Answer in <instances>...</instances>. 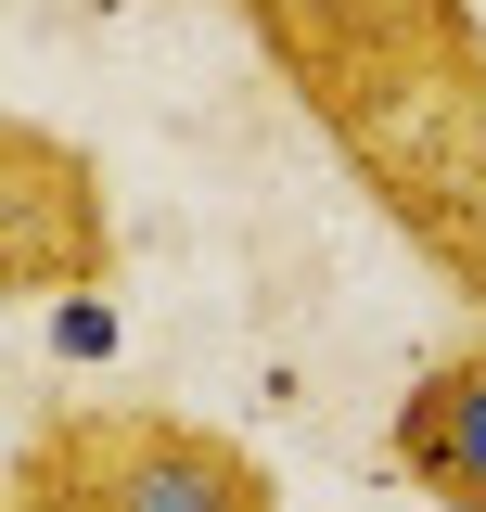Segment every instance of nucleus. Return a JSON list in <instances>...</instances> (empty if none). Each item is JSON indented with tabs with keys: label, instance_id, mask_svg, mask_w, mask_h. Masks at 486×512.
Instances as JSON below:
<instances>
[{
	"label": "nucleus",
	"instance_id": "1",
	"mask_svg": "<svg viewBox=\"0 0 486 512\" xmlns=\"http://www.w3.org/2000/svg\"><path fill=\"white\" fill-rule=\"evenodd\" d=\"M359 205L486 320V0H218Z\"/></svg>",
	"mask_w": 486,
	"mask_h": 512
},
{
	"label": "nucleus",
	"instance_id": "2",
	"mask_svg": "<svg viewBox=\"0 0 486 512\" xmlns=\"http://www.w3.org/2000/svg\"><path fill=\"white\" fill-rule=\"evenodd\" d=\"M0 512H282V474L167 397H64L13 436Z\"/></svg>",
	"mask_w": 486,
	"mask_h": 512
},
{
	"label": "nucleus",
	"instance_id": "3",
	"mask_svg": "<svg viewBox=\"0 0 486 512\" xmlns=\"http://www.w3.org/2000/svg\"><path fill=\"white\" fill-rule=\"evenodd\" d=\"M116 269V192L103 154L39 116H0V308H52Z\"/></svg>",
	"mask_w": 486,
	"mask_h": 512
},
{
	"label": "nucleus",
	"instance_id": "4",
	"mask_svg": "<svg viewBox=\"0 0 486 512\" xmlns=\"http://www.w3.org/2000/svg\"><path fill=\"white\" fill-rule=\"evenodd\" d=\"M384 474L435 512H486V320L410 372L397 423H384Z\"/></svg>",
	"mask_w": 486,
	"mask_h": 512
}]
</instances>
